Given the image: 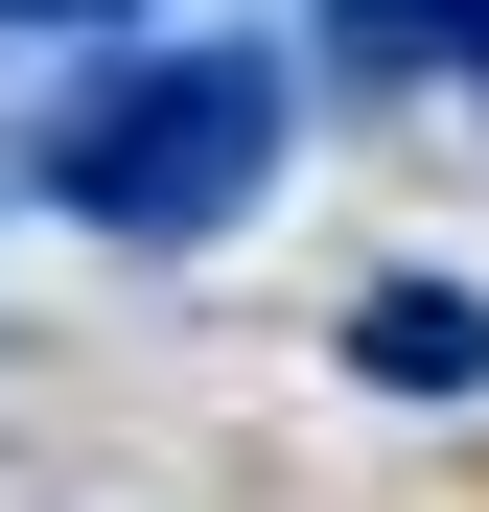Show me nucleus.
<instances>
[{
  "label": "nucleus",
  "mask_w": 489,
  "mask_h": 512,
  "mask_svg": "<svg viewBox=\"0 0 489 512\" xmlns=\"http://www.w3.org/2000/svg\"><path fill=\"white\" fill-rule=\"evenodd\" d=\"M280 140H303L280 47H94V94L24 140V187H47L70 233H140V256H187V233H233V210L280 187Z\"/></svg>",
  "instance_id": "obj_1"
},
{
  "label": "nucleus",
  "mask_w": 489,
  "mask_h": 512,
  "mask_svg": "<svg viewBox=\"0 0 489 512\" xmlns=\"http://www.w3.org/2000/svg\"><path fill=\"white\" fill-rule=\"evenodd\" d=\"M350 24H420L443 70H489V0H350Z\"/></svg>",
  "instance_id": "obj_3"
},
{
  "label": "nucleus",
  "mask_w": 489,
  "mask_h": 512,
  "mask_svg": "<svg viewBox=\"0 0 489 512\" xmlns=\"http://www.w3.org/2000/svg\"><path fill=\"white\" fill-rule=\"evenodd\" d=\"M350 373L373 396H489V280H373L350 303Z\"/></svg>",
  "instance_id": "obj_2"
},
{
  "label": "nucleus",
  "mask_w": 489,
  "mask_h": 512,
  "mask_svg": "<svg viewBox=\"0 0 489 512\" xmlns=\"http://www.w3.org/2000/svg\"><path fill=\"white\" fill-rule=\"evenodd\" d=\"M24 24H47V47H117L140 0H0V47H24Z\"/></svg>",
  "instance_id": "obj_4"
},
{
  "label": "nucleus",
  "mask_w": 489,
  "mask_h": 512,
  "mask_svg": "<svg viewBox=\"0 0 489 512\" xmlns=\"http://www.w3.org/2000/svg\"><path fill=\"white\" fill-rule=\"evenodd\" d=\"M0 187H24V163H0Z\"/></svg>",
  "instance_id": "obj_5"
}]
</instances>
